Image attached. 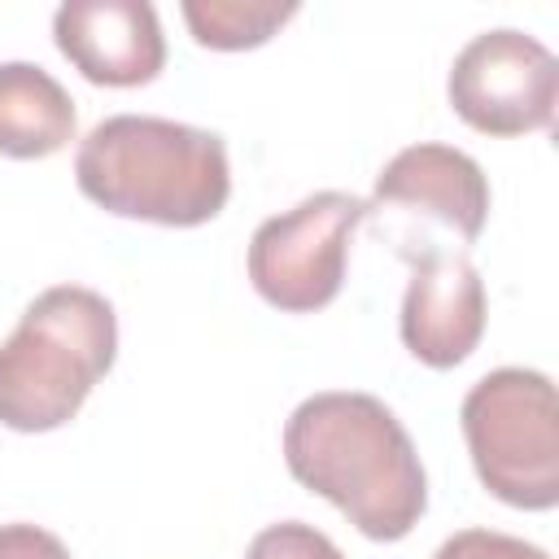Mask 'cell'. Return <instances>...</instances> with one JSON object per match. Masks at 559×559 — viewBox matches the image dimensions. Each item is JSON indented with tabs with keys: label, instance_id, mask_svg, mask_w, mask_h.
I'll return each mask as SVG.
<instances>
[{
	"label": "cell",
	"instance_id": "9c48e42d",
	"mask_svg": "<svg viewBox=\"0 0 559 559\" xmlns=\"http://www.w3.org/2000/svg\"><path fill=\"white\" fill-rule=\"evenodd\" d=\"M485 280L467 253L419 258L402 297V345L424 367H459L485 336Z\"/></svg>",
	"mask_w": 559,
	"mask_h": 559
},
{
	"label": "cell",
	"instance_id": "4fadbf2b",
	"mask_svg": "<svg viewBox=\"0 0 559 559\" xmlns=\"http://www.w3.org/2000/svg\"><path fill=\"white\" fill-rule=\"evenodd\" d=\"M432 559H550L542 546L511 537V533H493V528H463L454 537H445L437 546Z\"/></svg>",
	"mask_w": 559,
	"mask_h": 559
},
{
	"label": "cell",
	"instance_id": "30bf717a",
	"mask_svg": "<svg viewBox=\"0 0 559 559\" xmlns=\"http://www.w3.org/2000/svg\"><path fill=\"white\" fill-rule=\"evenodd\" d=\"M70 92L31 61H0V153L17 162L52 157L74 140Z\"/></svg>",
	"mask_w": 559,
	"mask_h": 559
},
{
	"label": "cell",
	"instance_id": "277c9868",
	"mask_svg": "<svg viewBox=\"0 0 559 559\" xmlns=\"http://www.w3.org/2000/svg\"><path fill=\"white\" fill-rule=\"evenodd\" d=\"M463 437L480 485L520 511L559 502V402L555 384L528 367H498L463 397Z\"/></svg>",
	"mask_w": 559,
	"mask_h": 559
},
{
	"label": "cell",
	"instance_id": "52a82bcc",
	"mask_svg": "<svg viewBox=\"0 0 559 559\" xmlns=\"http://www.w3.org/2000/svg\"><path fill=\"white\" fill-rule=\"evenodd\" d=\"M454 114L485 135H528L555 122L559 61L524 31H485L450 66Z\"/></svg>",
	"mask_w": 559,
	"mask_h": 559
},
{
	"label": "cell",
	"instance_id": "5b68a950",
	"mask_svg": "<svg viewBox=\"0 0 559 559\" xmlns=\"http://www.w3.org/2000/svg\"><path fill=\"white\" fill-rule=\"evenodd\" d=\"M367 214L384 223L397 258L406 262L463 253V245L485 231L489 179L463 148L411 144L376 175Z\"/></svg>",
	"mask_w": 559,
	"mask_h": 559
},
{
	"label": "cell",
	"instance_id": "6da1fadb",
	"mask_svg": "<svg viewBox=\"0 0 559 559\" xmlns=\"http://www.w3.org/2000/svg\"><path fill=\"white\" fill-rule=\"evenodd\" d=\"M284 463L362 537L397 542L428 511L424 463L397 415L371 393H314L284 424Z\"/></svg>",
	"mask_w": 559,
	"mask_h": 559
},
{
	"label": "cell",
	"instance_id": "7a4b0ae2",
	"mask_svg": "<svg viewBox=\"0 0 559 559\" xmlns=\"http://www.w3.org/2000/svg\"><path fill=\"white\" fill-rule=\"evenodd\" d=\"M74 179L100 210L162 227L210 223L231 192L223 135L148 114L96 122L74 153Z\"/></svg>",
	"mask_w": 559,
	"mask_h": 559
},
{
	"label": "cell",
	"instance_id": "8fae6325",
	"mask_svg": "<svg viewBox=\"0 0 559 559\" xmlns=\"http://www.w3.org/2000/svg\"><path fill=\"white\" fill-rule=\"evenodd\" d=\"M288 17H297V0H183V22L192 39L218 52L258 48Z\"/></svg>",
	"mask_w": 559,
	"mask_h": 559
},
{
	"label": "cell",
	"instance_id": "7c38bea8",
	"mask_svg": "<svg viewBox=\"0 0 559 559\" xmlns=\"http://www.w3.org/2000/svg\"><path fill=\"white\" fill-rule=\"evenodd\" d=\"M245 559H345L336 550V542L328 533H319L314 524H301V520H284V524H271L262 528Z\"/></svg>",
	"mask_w": 559,
	"mask_h": 559
},
{
	"label": "cell",
	"instance_id": "5bb4252c",
	"mask_svg": "<svg viewBox=\"0 0 559 559\" xmlns=\"http://www.w3.org/2000/svg\"><path fill=\"white\" fill-rule=\"evenodd\" d=\"M0 559H70V550L39 524H0Z\"/></svg>",
	"mask_w": 559,
	"mask_h": 559
},
{
	"label": "cell",
	"instance_id": "3957f363",
	"mask_svg": "<svg viewBox=\"0 0 559 559\" xmlns=\"http://www.w3.org/2000/svg\"><path fill=\"white\" fill-rule=\"evenodd\" d=\"M114 354L118 314L100 293L83 284L44 288L0 345V424L13 432L70 424Z\"/></svg>",
	"mask_w": 559,
	"mask_h": 559
},
{
	"label": "cell",
	"instance_id": "ba28073f",
	"mask_svg": "<svg viewBox=\"0 0 559 559\" xmlns=\"http://www.w3.org/2000/svg\"><path fill=\"white\" fill-rule=\"evenodd\" d=\"M52 39L100 87H140L166 66V35L144 0H66L52 13Z\"/></svg>",
	"mask_w": 559,
	"mask_h": 559
},
{
	"label": "cell",
	"instance_id": "8992f818",
	"mask_svg": "<svg viewBox=\"0 0 559 559\" xmlns=\"http://www.w3.org/2000/svg\"><path fill=\"white\" fill-rule=\"evenodd\" d=\"M362 218L367 201L332 188L266 218L249 240V280L258 297L288 314L323 310L345 284L349 236Z\"/></svg>",
	"mask_w": 559,
	"mask_h": 559
}]
</instances>
